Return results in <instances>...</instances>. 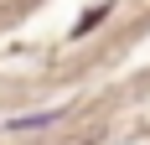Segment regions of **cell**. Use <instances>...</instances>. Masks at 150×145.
Returning a JSON list of instances; mask_svg holds the SVG:
<instances>
[{"mask_svg":"<svg viewBox=\"0 0 150 145\" xmlns=\"http://www.w3.org/2000/svg\"><path fill=\"white\" fill-rule=\"evenodd\" d=\"M62 119V109H47V114H21V119H11V130H47V124H57Z\"/></svg>","mask_w":150,"mask_h":145,"instance_id":"6da1fadb","label":"cell"}]
</instances>
